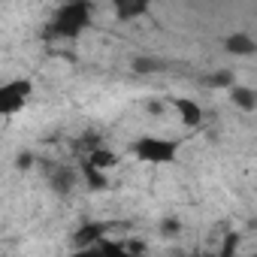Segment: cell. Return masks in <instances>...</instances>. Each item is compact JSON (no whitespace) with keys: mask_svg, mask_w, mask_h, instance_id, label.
<instances>
[{"mask_svg":"<svg viewBox=\"0 0 257 257\" xmlns=\"http://www.w3.org/2000/svg\"><path fill=\"white\" fill-rule=\"evenodd\" d=\"M88 25H91V7L85 0H67V4L52 16L49 34L58 37V40H76Z\"/></svg>","mask_w":257,"mask_h":257,"instance_id":"1","label":"cell"},{"mask_svg":"<svg viewBox=\"0 0 257 257\" xmlns=\"http://www.w3.org/2000/svg\"><path fill=\"white\" fill-rule=\"evenodd\" d=\"M179 149L182 143L179 140H167V137H155V134H146L134 143V158L143 161V164H152V167H167V164H176L179 158Z\"/></svg>","mask_w":257,"mask_h":257,"instance_id":"2","label":"cell"},{"mask_svg":"<svg viewBox=\"0 0 257 257\" xmlns=\"http://www.w3.org/2000/svg\"><path fill=\"white\" fill-rule=\"evenodd\" d=\"M34 94V82L31 79H10L0 85V118H13L19 115L28 100Z\"/></svg>","mask_w":257,"mask_h":257,"instance_id":"3","label":"cell"},{"mask_svg":"<svg viewBox=\"0 0 257 257\" xmlns=\"http://www.w3.org/2000/svg\"><path fill=\"white\" fill-rule=\"evenodd\" d=\"M109 4H112L118 22H134V19H140V16L149 13L152 0H109Z\"/></svg>","mask_w":257,"mask_h":257,"instance_id":"4","label":"cell"},{"mask_svg":"<svg viewBox=\"0 0 257 257\" xmlns=\"http://www.w3.org/2000/svg\"><path fill=\"white\" fill-rule=\"evenodd\" d=\"M176 112H179L185 127H200L203 124V106L197 100H191V97H179L176 100Z\"/></svg>","mask_w":257,"mask_h":257,"instance_id":"5","label":"cell"},{"mask_svg":"<svg viewBox=\"0 0 257 257\" xmlns=\"http://www.w3.org/2000/svg\"><path fill=\"white\" fill-rule=\"evenodd\" d=\"M224 49L233 55V58H251L257 52V43L251 40V34H230L224 40Z\"/></svg>","mask_w":257,"mask_h":257,"instance_id":"6","label":"cell"},{"mask_svg":"<svg viewBox=\"0 0 257 257\" xmlns=\"http://www.w3.org/2000/svg\"><path fill=\"white\" fill-rule=\"evenodd\" d=\"M103 236H106V224H97V221H91V224H82V227L76 230L73 242H76L79 248H94V245H97Z\"/></svg>","mask_w":257,"mask_h":257,"instance_id":"7","label":"cell"},{"mask_svg":"<svg viewBox=\"0 0 257 257\" xmlns=\"http://www.w3.org/2000/svg\"><path fill=\"white\" fill-rule=\"evenodd\" d=\"M230 100L242 109V112H251V109H257V94H254V88H248V85H230Z\"/></svg>","mask_w":257,"mask_h":257,"instance_id":"8","label":"cell"},{"mask_svg":"<svg viewBox=\"0 0 257 257\" xmlns=\"http://www.w3.org/2000/svg\"><path fill=\"white\" fill-rule=\"evenodd\" d=\"M49 185H52L55 194H70L73 185H76V170H73V167H58V170L52 173Z\"/></svg>","mask_w":257,"mask_h":257,"instance_id":"9","label":"cell"},{"mask_svg":"<svg viewBox=\"0 0 257 257\" xmlns=\"http://www.w3.org/2000/svg\"><path fill=\"white\" fill-rule=\"evenodd\" d=\"M85 164H91V167H97V170L109 173V170H115V167H118V155H115V152H109V149H91V155H88V161H85Z\"/></svg>","mask_w":257,"mask_h":257,"instance_id":"10","label":"cell"},{"mask_svg":"<svg viewBox=\"0 0 257 257\" xmlns=\"http://www.w3.org/2000/svg\"><path fill=\"white\" fill-rule=\"evenodd\" d=\"M82 173H85V179H88V185H91L94 191H106V188H109V176H106L103 170H97V167L85 164V167H82Z\"/></svg>","mask_w":257,"mask_h":257,"instance_id":"11","label":"cell"},{"mask_svg":"<svg viewBox=\"0 0 257 257\" xmlns=\"http://www.w3.org/2000/svg\"><path fill=\"white\" fill-rule=\"evenodd\" d=\"M206 85H209V88H230V85H233V73H227V70L212 73V76L206 79Z\"/></svg>","mask_w":257,"mask_h":257,"instance_id":"12","label":"cell"},{"mask_svg":"<svg viewBox=\"0 0 257 257\" xmlns=\"http://www.w3.org/2000/svg\"><path fill=\"white\" fill-rule=\"evenodd\" d=\"M161 67H164V64L155 61V58H137V61H134V70H137V73H158Z\"/></svg>","mask_w":257,"mask_h":257,"instance_id":"13","label":"cell"},{"mask_svg":"<svg viewBox=\"0 0 257 257\" xmlns=\"http://www.w3.org/2000/svg\"><path fill=\"white\" fill-rule=\"evenodd\" d=\"M182 230V221H176V218H167V221H161V233H167V236H176Z\"/></svg>","mask_w":257,"mask_h":257,"instance_id":"14","label":"cell"},{"mask_svg":"<svg viewBox=\"0 0 257 257\" xmlns=\"http://www.w3.org/2000/svg\"><path fill=\"white\" fill-rule=\"evenodd\" d=\"M31 164H34V158H31V155H22V158H19V167H22V170H28Z\"/></svg>","mask_w":257,"mask_h":257,"instance_id":"15","label":"cell"}]
</instances>
